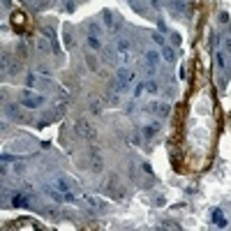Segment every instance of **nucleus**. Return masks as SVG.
Listing matches in <instances>:
<instances>
[{
  "instance_id": "f257e3e1",
  "label": "nucleus",
  "mask_w": 231,
  "mask_h": 231,
  "mask_svg": "<svg viewBox=\"0 0 231 231\" xmlns=\"http://www.w3.org/2000/svg\"><path fill=\"white\" fill-rule=\"evenodd\" d=\"M76 130H79V134H83V136H86V139H90V141H92L95 136H97V132H95V130H92V127L88 125L86 120H76Z\"/></svg>"
},
{
  "instance_id": "f03ea898",
  "label": "nucleus",
  "mask_w": 231,
  "mask_h": 231,
  "mask_svg": "<svg viewBox=\"0 0 231 231\" xmlns=\"http://www.w3.org/2000/svg\"><path fill=\"white\" fill-rule=\"evenodd\" d=\"M90 164H92V171H102V157H99V150L97 148H95V146H92L90 148Z\"/></svg>"
},
{
  "instance_id": "7ed1b4c3",
  "label": "nucleus",
  "mask_w": 231,
  "mask_h": 231,
  "mask_svg": "<svg viewBox=\"0 0 231 231\" xmlns=\"http://www.w3.org/2000/svg\"><path fill=\"white\" fill-rule=\"evenodd\" d=\"M118 53H120V60H123V63H127V60L132 58V53H130V42L120 40V44H118Z\"/></svg>"
},
{
  "instance_id": "20e7f679",
  "label": "nucleus",
  "mask_w": 231,
  "mask_h": 231,
  "mask_svg": "<svg viewBox=\"0 0 231 231\" xmlns=\"http://www.w3.org/2000/svg\"><path fill=\"white\" fill-rule=\"evenodd\" d=\"M132 79H134L132 69H127V67H120V69H118V81H120V83H125V86H127Z\"/></svg>"
},
{
  "instance_id": "39448f33",
  "label": "nucleus",
  "mask_w": 231,
  "mask_h": 231,
  "mask_svg": "<svg viewBox=\"0 0 231 231\" xmlns=\"http://www.w3.org/2000/svg\"><path fill=\"white\" fill-rule=\"evenodd\" d=\"M146 60H148V72H155V65H157V51H148L146 53Z\"/></svg>"
},
{
  "instance_id": "423d86ee",
  "label": "nucleus",
  "mask_w": 231,
  "mask_h": 231,
  "mask_svg": "<svg viewBox=\"0 0 231 231\" xmlns=\"http://www.w3.org/2000/svg\"><path fill=\"white\" fill-rule=\"evenodd\" d=\"M56 187H58V190L63 192L65 197L69 194V185H67V180H65V178H58V180H56Z\"/></svg>"
},
{
  "instance_id": "0eeeda50",
  "label": "nucleus",
  "mask_w": 231,
  "mask_h": 231,
  "mask_svg": "<svg viewBox=\"0 0 231 231\" xmlns=\"http://www.w3.org/2000/svg\"><path fill=\"white\" fill-rule=\"evenodd\" d=\"M23 104H26V106H30V109H35V106H40V104H42V97H28V95H26Z\"/></svg>"
},
{
  "instance_id": "6e6552de",
  "label": "nucleus",
  "mask_w": 231,
  "mask_h": 231,
  "mask_svg": "<svg viewBox=\"0 0 231 231\" xmlns=\"http://www.w3.org/2000/svg\"><path fill=\"white\" fill-rule=\"evenodd\" d=\"M88 44H90V49H95V51H97V49H102V42H99V37H95V35H90V37H88Z\"/></svg>"
},
{
  "instance_id": "1a4fd4ad",
  "label": "nucleus",
  "mask_w": 231,
  "mask_h": 231,
  "mask_svg": "<svg viewBox=\"0 0 231 231\" xmlns=\"http://www.w3.org/2000/svg\"><path fill=\"white\" fill-rule=\"evenodd\" d=\"M104 60H106V63H111V65L116 63V56H113V49H111V46H106V49H104Z\"/></svg>"
},
{
  "instance_id": "9d476101",
  "label": "nucleus",
  "mask_w": 231,
  "mask_h": 231,
  "mask_svg": "<svg viewBox=\"0 0 231 231\" xmlns=\"http://www.w3.org/2000/svg\"><path fill=\"white\" fill-rule=\"evenodd\" d=\"M157 130H159L157 125H146V127H143V134L150 139V136H155V134H157Z\"/></svg>"
},
{
  "instance_id": "9b49d317",
  "label": "nucleus",
  "mask_w": 231,
  "mask_h": 231,
  "mask_svg": "<svg viewBox=\"0 0 231 231\" xmlns=\"http://www.w3.org/2000/svg\"><path fill=\"white\" fill-rule=\"evenodd\" d=\"M215 60H217L220 69H226V60H224V53H222V51H217V53H215Z\"/></svg>"
},
{
  "instance_id": "f8f14e48",
  "label": "nucleus",
  "mask_w": 231,
  "mask_h": 231,
  "mask_svg": "<svg viewBox=\"0 0 231 231\" xmlns=\"http://www.w3.org/2000/svg\"><path fill=\"white\" fill-rule=\"evenodd\" d=\"M213 217H215V224H217V226H226V220L222 217V213H220V210L213 213Z\"/></svg>"
},
{
  "instance_id": "ddd939ff",
  "label": "nucleus",
  "mask_w": 231,
  "mask_h": 231,
  "mask_svg": "<svg viewBox=\"0 0 231 231\" xmlns=\"http://www.w3.org/2000/svg\"><path fill=\"white\" fill-rule=\"evenodd\" d=\"M162 56H164V58L169 60V63H173V60H176V56H173V49H171V46H164V51H162Z\"/></svg>"
},
{
  "instance_id": "4468645a",
  "label": "nucleus",
  "mask_w": 231,
  "mask_h": 231,
  "mask_svg": "<svg viewBox=\"0 0 231 231\" xmlns=\"http://www.w3.org/2000/svg\"><path fill=\"white\" fill-rule=\"evenodd\" d=\"M88 30H90V35H95V37H99V35H102V28H99L97 23H90V26H88Z\"/></svg>"
},
{
  "instance_id": "2eb2a0df",
  "label": "nucleus",
  "mask_w": 231,
  "mask_h": 231,
  "mask_svg": "<svg viewBox=\"0 0 231 231\" xmlns=\"http://www.w3.org/2000/svg\"><path fill=\"white\" fill-rule=\"evenodd\" d=\"M14 206H26V197H19V194H16V197H14Z\"/></svg>"
},
{
  "instance_id": "dca6fc26",
  "label": "nucleus",
  "mask_w": 231,
  "mask_h": 231,
  "mask_svg": "<svg viewBox=\"0 0 231 231\" xmlns=\"http://www.w3.org/2000/svg\"><path fill=\"white\" fill-rule=\"evenodd\" d=\"M152 40L157 42V44H159V46H164V40H162V35H157V33H155V35H152Z\"/></svg>"
},
{
  "instance_id": "f3484780",
  "label": "nucleus",
  "mask_w": 231,
  "mask_h": 231,
  "mask_svg": "<svg viewBox=\"0 0 231 231\" xmlns=\"http://www.w3.org/2000/svg\"><path fill=\"white\" fill-rule=\"evenodd\" d=\"M148 90H150V92H157V83H155V81H148Z\"/></svg>"
},
{
  "instance_id": "a211bd4d",
  "label": "nucleus",
  "mask_w": 231,
  "mask_h": 231,
  "mask_svg": "<svg viewBox=\"0 0 231 231\" xmlns=\"http://www.w3.org/2000/svg\"><path fill=\"white\" fill-rule=\"evenodd\" d=\"M169 111H171V109H169V104H164V106H162V109H159V113H162L164 118H166V116H169Z\"/></svg>"
},
{
  "instance_id": "6ab92c4d",
  "label": "nucleus",
  "mask_w": 231,
  "mask_h": 231,
  "mask_svg": "<svg viewBox=\"0 0 231 231\" xmlns=\"http://www.w3.org/2000/svg\"><path fill=\"white\" fill-rule=\"evenodd\" d=\"M88 65H90V69H95V67H97V63H95V58H92V56H88Z\"/></svg>"
},
{
  "instance_id": "aec40b11",
  "label": "nucleus",
  "mask_w": 231,
  "mask_h": 231,
  "mask_svg": "<svg viewBox=\"0 0 231 231\" xmlns=\"http://www.w3.org/2000/svg\"><path fill=\"white\" fill-rule=\"evenodd\" d=\"M143 88H146V86H143V83H139V86H136V88H134V95H136V97H139V95H141V90H143Z\"/></svg>"
},
{
  "instance_id": "412c9836",
  "label": "nucleus",
  "mask_w": 231,
  "mask_h": 231,
  "mask_svg": "<svg viewBox=\"0 0 231 231\" xmlns=\"http://www.w3.org/2000/svg\"><path fill=\"white\" fill-rule=\"evenodd\" d=\"M173 7H176V9H183L185 5H183V0H173Z\"/></svg>"
},
{
  "instance_id": "4be33fe9",
  "label": "nucleus",
  "mask_w": 231,
  "mask_h": 231,
  "mask_svg": "<svg viewBox=\"0 0 231 231\" xmlns=\"http://www.w3.org/2000/svg\"><path fill=\"white\" fill-rule=\"evenodd\" d=\"M220 21H222V23H226V21H229V14L222 12V14H220Z\"/></svg>"
},
{
  "instance_id": "5701e85b",
  "label": "nucleus",
  "mask_w": 231,
  "mask_h": 231,
  "mask_svg": "<svg viewBox=\"0 0 231 231\" xmlns=\"http://www.w3.org/2000/svg\"><path fill=\"white\" fill-rule=\"evenodd\" d=\"M92 113H99V102H92Z\"/></svg>"
},
{
  "instance_id": "b1692460",
  "label": "nucleus",
  "mask_w": 231,
  "mask_h": 231,
  "mask_svg": "<svg viewBox=\"0 0 231 231\" xmlns=\"http://www.w3.org/2000/svg\"><path fill=\"white\" fill-rule=\"evenodd\" d=\"M141 169H143L146 173H152V169H150V164H141Z\"/></svg>"
},
{
  "instance_id": "393cba45",
  "label": "nucleus",
  "mask_w": 231,
  "mask_h": 231,
  "mask_svg": "<svg viewBox=\"0 0 231 231\" xmlns=\"http://www.w3.org/2000/svg\"><path fill=\"white\" fill-rule=\"evenodd\" d=\"M150 2H152V7H159V5H162L159 0H150Z\"/></svg>"
},
{
  "instance_id": "a878e982",
  "label": "nucleus",
  "mask_w": 231,
  "mask_h": 231,
  "mask_svg": "<svg viewBox=\"0 0 231 231\" xmlns=\"http://www.w3.org/2000/svg\"><path fill=\"white\" fill-rule=\"evenodd\" d=\"M224 46H226V49L231 51V40H226V42H224Z\"/></svg>"
}]
</instances>
